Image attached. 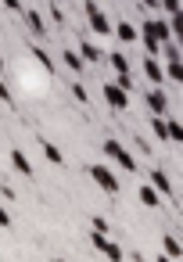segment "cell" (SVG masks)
<instances>
[{
	"label": "cell",
	"instance_id": "obj_1",
	"mask_svg": "<svg viewBox=\"0 0 183 262\" xmlns=\"http://www.w3.org/2000/svg\"><path fill=\"white\" fill-rule=\"evenodd\" d=\"M104 155H108V158H111L119 169H126V172H136V158H133V155H129V151H126V147H122L115 137H108V140H104Z\"/></svg>",
	"mask_w": 183,
	"mask_h": 262
},
{
	"label": "cell",
	"instance_id": "obj_2",
	"mask_svg": "<svg viewBox=\"0 0 183 262\" xmlns=\"http://www.w3.org/2000/svg\"><path fill=\"white\" fill-rule=\"evenodd\" d=\"M86 18H90V29L97 33V36H111V18L101 11V0H86Z\"/></svg>",
	"mask_w": 183,
	"mask_h": 262
},
{
	"label": "cell",
	"instance_id": "obj_3",
	"mask_svg": "<svg viewBox=\"0 0 183 262\" xmlns=\"http://www.w3.org/2000/svg\"><path fill=\"white\" fill-rule=\"evenodd\" d=\"M90 180H94L104 194H119V176H115L108 165H101V162H97V165H90Z\"/></svg>",
	"mask_w": 183,
	"mask_h": 262
},
{
	"label": "cell",
	"instance_id": "obj_4",
	"mask_svg": "<svg viewBox=\"0 0 183 262\" xmlns=\"http://www.w3.org/2000/svg\"><path fill=\"white\" fill-rule=\"evenodd\" d=\"M104 97H108V104H111L115 112H126V108H129V94H126L119 83H104Z\"/></svg>",
	"mask_w": 183,
	"mask_h": 262
},
{
	"label": "cell",
	"instance_id": "obj_5",
	"mask_svg": "<svg viewBox=\"0 0 183 262\" xmlns=\"http://www.w3.org/2000/svg\"><path fill=\"white\" fill-rule=\"evenodd\" d=\"M140 69H144V76H147L154 86H162V83H165V69H162V61H158V58H151V54H147Z\"/></svg>",
	"mask_w": 183,
	"mask_h": 262
},
{
	"label": "cell",
	"instance_id": "obj_6",
	"mask_svg": "<svg viewBox=\"0 0 183 262\" xmlns=\"http://www.w3.org/2000/svg\"><path fill=\"white\" fill-rule=\"evenodd\" d=\"M18 15H22V22H26V26H29L36 36H43V33H47V22H43V15H40V11H33V8H22Z\"/></svg>",
	"mask_w": 183,
	"mask_h": 262
},
{
	"label": "cell",
	"instance_id": "obj_7",
	"mask_svg": "<svg viewBox=\"0 0 183 262\" xmlns=\"http://www.w3.org/2000/svg\"><path fill=\"white\" fill-rule=\"evenodd\" d=\"M144 101H147V108H151L154 115H165V112H169V97H165V90H162V86H154Z\"/></svg>",
	"mask_w": 183,
	"mask_h": 262
},
{
	"label": "cell",
	"instance_id": "obj_8",
	"mask_svg": "<svg viewBox=\"0 0 183 262\" xmlns=\"http://www.w3.org/2000/svg\"><path fill=\"white\" fill-rule=\"evenodd\" d=\"M79 58H83L86 65H97V61H104V54H101V47H97L94 40H79Z\"/></svg>",
	"mask_w": 183,
	"mask_h": 262
},
{
	"label": "cell",
	"instance_id": "obj_9",
	"mask_svg": "<svg viewBox=\"0 0 183 262\" xmlns=\"http://www.w3.org/2000/svg\"><path fill=\"white\" fill-rule=\"evenodd\" d=\"M111 36H119L122 43H136V36H140V29H136L133 22H119V26H111Z\"/></svg>",
	"mask_w": 183,
	"mask_h": 262
},
{
	"label": "cell",
	"instance_id": "obj_10",
	"mask_svg": "<svg viewBox=\"0 0 183 262\" xmlns=\"http://www.w3.org/2000/svg\"><path fill=\"white\" fill-rule=\"evenodd\" d=\"M151 187H154L162 198H172V194H176V190H172V180H169L162 169H154V172H151Z\"/></svg>",
	"mask_w": 183,
	"mask_h": 262
},
{
	"label": "cell",
	"instance_id": "obj_11",
	"mask_svg": "<svg viewBox=\"0 0 183 262\" xmlns=\"http://www.w3.org/2000/svg\"><path fill=\"white\" fill-rule=\"evenodd\" d=\"M136 198H140V205H147V208H158V205H162V194H158L151 183H140V187H136Z\"/></svg>",
	"mask_w": 183,
	"mask_h": 262
},
{
	"label": "cell",
	"instance_id": "obj_12",
	"mask_svg": "<svg viewBox=\"0 0 183 262\" xmlns=\"http://www.w3.org/2000/svg\"><path fill=\"white\" fill-rule=\"evenodd\" d=\"M11 165H15L22 176H33V165H29V158L22 155V147H15V151H11Z\"/></svg>",
	"mask_w": 183,
	"mask_h": 262
},
{
	"label": "cell",
	"instance_id": "obj_13",
	"mask_svg": "<svg viewBox=\"0 0 183 262\" xmlns=\"http://www.w3.org/2000/svg\"><path fill=\"white\" fill-rule=\"evenodd\" d=\"M162 251H165L169 258H179V251H183V248H179V237H176V233H165V237H162Z\"/></svg>",
	"mask_w": 183,
	"mask_h": 262
},
{
	"label": "cell",
	"instance_id": "obj_14",
	"mask_svg": "<svg viewBox=\"0 0 183 262\" xmlns=\"http://www.w3.org/2000/svg\"><path fill=\"white\" fill-rule=\"evenodd\" d=\"M61 61H65V69H72V72H83V69H86V61H83L76 51H65V54H61Z\"/></svg>",
	"mask_w": 183,
	"mask_h": 262
},
{
	"label": "cell",
	"instance_id": "obj_15",
	"mask_svg": "<svg viewBox=\"0 0 183 262\" xmlns=\"http://www.w3.org/2000/svg\"><path fill=\"white\" fill-rule=\"evenodd\" d=\"M101 255H108V262H122V258H126V251H122V248H119L115 241H104Z\"/></svg>",
	"mask_w": 183,
	"mask_h": 262
},
{
	"label": "cell",
	"instance_id": "obj_16",
	"mask_svg": "<svg viewBox=\"0 0 183 262\" xmlns=\"http://www.w3.org/2000/svg\"><path fill=\"white\" fill-rule=\"evenodd\" d=\"M165 129H169V140H172V144L183 140V122H179V119H165Z\"/></svg>",
	"mask_w": 183,
	"mask_h": 262
},
{
	"label": "cell",
	"instance_id": "obj_17",
	"mask_svg": "<svg viewBox=\"0 0 183 262\" xmlns=\"http://www.w3.org/2000/svg\"><path fill=\"white\" fill-rule=\"evenodd\" d=\"M43 155H47V162H54V165H61V162H65L61 147H58V144H51V140H43Z\"/></svg>",
	"mask_w": 183,
	"mask_h": 262
},
{
	"label": "cell",
	"instance_id": "obj_18",
	"mask_svg": "<svg viewBox=\"0 0 183 262\" xmlns=\"http://www.w3.org/2000/svg\"><path fill=\"white\" fill-rule=\"evenodd\" d=\"M33 58H36V61H40V65L47 69V72H54V61H51V54H47V51H43L40 43H33Z\"/></svg>",
	"mask_w": 183,
	"mask_h": 262
},
{
	"label": "cell",
	"instance_id": "obj_19",
	"mask_svg": "<svg viewBox=\"0 0 183 262\" xmlns=\"http://www.w3.org/2000/svg\"><path fill=\"white\" fill-rule=\"evenodd\" d=\"M104 61H108V65H111V69H115V72H133V69H129V61H126V58H122V54H108V58H104Z\"/></svg>",
	"mask_w": 183,
	"mask_h": 262
},
{
	"label": "cell",
	"instance_id": "obj_20",
	"mask_svg": "<svg viewBox=\"0 0 183 262\" xmlns=\"http://www.w3.org/2000/svg\"><path fill=\"white\" fill-rule=\"evenodd\" d=\"M165 76H169L172 83H179V79H183V65H179V58H169V69H165Z\"/></svg>",
	"mask_w": 183,
	"mask_h": 262
},
{
	"label": "cell",
	"instance_id": "obj_21",
	"mask_svg": "<svg viewBox=\"0 0 183 262\" xmlns=\"http://www.w3.org/2000/svg\"><path fill=\"white\" fill-rule=\"evenodd\" d=\"M151 129H154V137H158V140H169V129H165V115H154V119H151Z\"/></svg>",
	"mask_w": 183,
	"mask_h": 262
},
{
	"label": "cell",
	"instance_id": "obj_22",
	"mask_svg": "<svg viewBox=\"0 0 183 262\" xmlns=\"http://www.w3.org/2000/svg\"><path fill=\"white\" fill-rule=\"evenodd\" d=\"M158 11H165V15H176V11H183V0H158Z\"/></svg>",
	"mask_w": 183,
	"mask_h": 262
},
{
	"label": "cell",
	"instance_id": "obj_23",
	"mask_svg": "<svg viewBox=\"0 0 183 262\" xmlns=\"http://www.w3.org/2000/svg\"><path fill=\"white\" fill-rule=\"evenodd\" d=\"M119 86L129 94V90H133V72H119Z\"/></svg>",
	"mask_w": 183,
	"mask_h": 262
},
{
	"label": "cell",
	"instance_id": "obj_24",
	"mask_svg": "<svg viewBox=\"0 0 183 262\" xmlns=\"http://www.w3.org/2000/svg\"><path fill=\"white\" fill-rule=\"evenodd\" d=\"M72 97H76L79 104H86V101H90V97H86V86H83V83H76V86H72Z\"/></svg>",
	"mask_w": 183,
	"mask_h": 262
},
{
	"label": "cell",
	"instance_id": "obj_25",
	"mask_svg": "<svg viewBox=\"0 0 183 262\" xmlns=\"http://www.w3.org/2000/svg\"><path fill=\"white\" fill-rule=\"evenodd\" d=\"M0 101H4V104H11L15 97H11V90H8V83L4 79H0Z\"/></svg>",
	"mask_w": 183,
	"mask_h": 262
},
{
	"label": "cell",
	"instance_id": "obj_26",
	"mask_svg": "<svg viewBox=\"0 0 183 262\" xmlns=\"http://www.w3.org/2000/svg\"><path fill=\"white\" fill-rule=\"evenodd\" d=\"M94 230H101V233H108V219H104V215H94Z\"/></svg>",
	"mask_w": 183,
	"mask_h": 262
},
{
	"label": "cell",
	"instance_id": "obj_27",
	"mask_svg": "<svg viewBox=\"0 0 183 262\" xmlns=\"http://www.w3.org/2000/svg\"><path fill=\"white\" fill-rule=\"evenodd\" d=\"M0 226H11V212H8L4 205H0Z\"/></svg>",
	"mask_w": 183,
	"mask_h": 262
},
{
	"label": "cell",
	"instance_id": "obj_28",
	"mask_svg": "<svg viewBox=\"0 0 183 262\" xmlns=\"http://www.w3.org/2000/svg\"><path fill=\"white\" fill-rule=\"evenodd\" d=\"M136 147H140V155H151V144H147L144 137H136Z\"/></svg>",
	"mask_w": 183,
	"mask_h": 262
},
{
	"label": "cell",
	"instance_id": "obj_29",
	"mask_svg": "<svg viewBox=\"0 0 183 262\" xmlns=\"http://www.w3.org/2000/svg\"><path fill=\"white\" fill-rule=\"evenodd\" d=\"M4 4H8L11 11H22V0H4Z\"/></svg>",
	"mask_w": 183,
	"mask_h": 262
},
{
	"label": "cell",
	"instance_id": "obj_30",
	"mask_svg": "<svg viewBox=\"0 0 183 262\" xmlns=\"http://www.w3.org/2000/svg\"><path fill=\"white\" fill-rule=\"evenodd\" d=\"M140 4H144L147 11H158V0H140Z\"/></svg>",
	"mask_w": 183,
	"mask_h": 262
},
{
	"label": "cell",
	"instance_id": "obj_31",
	"mask_svg": "<svg viewBox=\"0 0 183 262\" xmlns=\"http://www.w3.org/2000/svg\"><path fill=\"white\" fill-rule=\"evenodd\" d=\"M154 262H176V258H169V255H165V251H162V255H158V258H154Z\"/></svg>",
	"mask_w": 183,
	"mask_h": 262
},
{
	"label": "cell",
	"instance_id": "obj_32",
	"mask_svg": "<svg viewBox=\"0 0 183 262\" xmlns=\"http://www.w3.org/2000/svg\"><path fill=\"white\" fill-rule=\"evenodd\" d=\"M0 69H4V54H0Z\"/></svg>",
	"mask_w": 183,
	"mask_h": 262
},
{
	"label": "cell",
	"instance_id": "obj_33",
	"mask_svg": "<svg viewBox=\"0 0 183 262\" xmlns=\"http://www.w3.org/2000/svg\"><path fill=\"white\" fill-rule=\"evenodd\" d=\"M51 262H65V258H51Z\"/></svg>",
	"mask_w": 183,
	"mask_h": 262
}]
</instances>
